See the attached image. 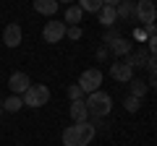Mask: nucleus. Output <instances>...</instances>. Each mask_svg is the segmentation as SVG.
Returning a JSON list of instances; mask_svg holds the SVG:
<instances>
[{
    "instance_id": "20",
    "label": "nucleus",
    "mask_w": 157,
    "mask_h": 146,
    "mask_svg": "<svg viewBox=\"0 0 157 146\" xmlns=\"http://www.w3.org/2000/svg\"><path fill=\"white\" fill-rule=\"evenodd\" d=\"M118 37H121V29H118V26H110V29H107L105 34H102V45L107 47V45H110V42H115Z\"/></svg>"
},
{
    "instance_id": "9",
    "label": "nucleus",
    "mask_w": 157,
    "mask_h": 146,
    "mask_svg": "<svg viewBox=\"0 0 157 146\" xmlns=\"http://www.w3.org/2000/svg\"><path fill=\"white\" fill-rule=\"evenodd\" d=\"M107 50H110V55H115V60H121V57H128L134 47H131V39L118 37L115 42H110V45H107Z\"/></svg>"
},
{
    "instance_id": "24",
    "label": "nucleus",
    "mask_w": 157,
    "mask_h": 146,
    "mask_svg": "<svg viewBox=\"0 0 157 146\" xmlns=\"http://www.w3.org/2000/svg\"><path fill=\"white\" fill-rule=\"evenodd\" d=\"M147 50H149V55H157V34L147 39Z\"/></svg>"
},
{
    "instance_id": "27",
    "label": "nucleus",
    "mask_w": 157,
    "mask_h": 146,
    "mask_svg": "<svg viewBox=\"0 0 157 146\" xmlns=\"http://www.w3.org/2000/svg\"><path fill=\"white\" fill-rule=\"evenodd\" d=\"M134 39H139V42H147V39H149V37H147V31H144V29H136V31H134Z\"/></svg>"
},
{
    "instance_id": "15",
    "label": "nucleus",
    "mask_w": 157,
    "mask_h": 146,
    "mask_svg": "<svg viewBox=\"0 0 157 146\" xmlns=\"http://www.w3.org/2000/svg\"><path fill=\"white\" fill-rule=\"evenodd\" d=\"M97 16H100V24L105 29H110V26H115V24H118V11H115V8H110V5H102V11L97 13Z\"/></svg>"
},
{
    "instance_id": "26",
    "label": "nucleus",
    "mask_w": 157,
    "mask_h": 146,
    "mask_svg": "<svg viewBox=\"0 0 157 146\" xmlns=\"http://www.w3.org/2000/svg\"><path fill=\"white\" fill-rule=\"evenodd\" d=\"M107 57H110V50H107V47L102 45L100 50H97V60H107Z\"/></svg>"
},
{
    "instance_id": "17",
    "label": "nucleus",
    "mask_w": 157,
    "mask_h": 146,
    "mask_svg": "<svg viewBox=\"0 0 157 146\" xmlns=\"http://www.w3.org/2000/svg\"><path fill=\"white\" fill-rule=\"evenodd\" d=\"M128 84H131V97H136V99H144L147 91H149V86H147L144 78H136V76H134Z\"/></svg>"
},
{
    "instance_id": "28",
    "label": "nucleus",
    "mask_w": 157,
    "mask_h": 146,
    "mask_svg": "<svg viewBox=\"0 0 157 146\" xmlns=\"http://www.w3.org/2000/svg\"><path fill=\"white\" fill-rule=\"evenodd\" d=\"M123 0H102V5H110V8H118Z\"/></svg>"
},
{
    "instance_id": "31",
    "label": "nucleus",
    "mask_w": 157,
    "mask_h": 146,
    "mask_svg": "<svg viewBox=\"0 0 157 146\" xmlns=\"http://www.w3.org/2000/svg\"><path fill=\"white\" fill-rule=\"evenodd\" d=\"M0 112H3V102H0Z\"/></svg>"
},
{
    "instance_id": "11",
    "label": "nucleus",
    "mask_w": 157,
    "mask_h": 146,
    "mask_svg": "<svg viewBox=\"0 0 157 146\" xmlns=\"http://www.w3.org/2000/svg\"><path fill=\"white\" fill-rule=\"evenodd\" d=\"M149 57H152V55H149V50H147V47H139V50H131V55L126 57V60H128V65L136 71V68H147Z\"/></svg>"
},
{
    "instance_id": "6",
    "label": "nucleus",
    "mask_w": 157,
    "mask_h": 146,
    "mask_svg": "<svg viewBox=\"0 0 157 146\" xmlns=\"http://www.w3.org/2000/svg\"><path fill=\"white\" fill-rule=\"evenodd\" d=\"M110 76L118 81V84H128V81L134 78V68L128 65V60H126V57H121V60L110 63Z\"/></svg>"
},
{
    "instance_id": "5",
    "label": "nucleus",
    "mask_w": 157,
    "mask_h": 146,
    "mask_svg": "<svg viewBox=\"0 0 157 146\" xmlns=\"http://www.w3.org/2000/svg\"><path fill=\"white\" fill-rule=\"evenodd\" d=\"M66 21H47L45 29H42V39L47 45H58V42L66 39Z\"/></svg>"
},
{
    "instance_id": "4",
    "label": "nucleus",
    "mask_w": 157,
    "mask_h": 146,
    "mask_svg": "<svg viewBox=\"0 0 157 146\" xmlns=\"http://www.w3.org/2000/svg\"><path fill=\"white\" fill-rule=\"evenodd\" d=\"M76 84L84 89V94H92V91H97L102 86V71L100 68H86V71L78 76Z\"/></svg>"
},
{
    "instance_id": "29",
    "label": "nucleus",
    "mask_w": 157,
    "mask_h": 146,
    "mask_svg": "<svg viewBox=\"0 0 157 146\" xmlns=\"http://www.w3.org/2000/svg\"><path fill=\"white\" fill-rule=\"evenodd\" d=\"M147 86L149 89H157V76H152V81H147Z\"/></svg>"
},
{
    "instance_id": "22",
    "label": "nucleus",
    "mask_w": 157,
    "mask_h": 146,
    "mask_svg": "<svg viewBox=\"0 0 157 146\" xmlns=\"http://www.w3.org/2000/svg\"><path fill=\"white\" fill-rule=\"evenodd\" d=\"M123 107H126V112H139V107H141V99H136V97H126L123 99Z\"/></svg>"
},
{
    "instance_id": "2",
    "label": "nucleus",
    "mask_w": 157,
    "mask_h": 146,
    "mask_svg": "<svg viewBox=\"0 0 157 146\" xmlns=\"http://www.w3.org/2000/svg\"><path fill=\"white\" fill-rule=\"evenodd\" d=\"M84 104H86V110H89V118H105L113 110V97L107 94V91L97 89L84 99Z\"/></svg>"
},
{
    "instance_id": "13",
    "label": "nucleus",
    "mask_w": 157,
    "mask_h": 146,
    "mask_svg": "<svg viewBox=\"0 0 157 146\" xmlns=\"http://www.w3.org/2000/svg\"><path fill=\"white\" fill-rule=\"evenodd\" d=\"M115 11H118V21H131V18H136V3L134 0H123Z\"/></svg>"
},
{
    "instance_id": "19",
    "label": "nucleus",
    "mask_w": 157,
    "mask_h": 146,
    "mask_svg": "<svg viewBox=\"0 0 157 146\" xmlns=\"http://www.w3.org/2000/svg\"><path fill=\"white\" fill-rule=\"evenodd\" d=\"M76 5L84 13H100L102 11V0H76Z\"/></svg>"
},
{
    "instance_id": "16",
    "label": "nucleus",
    "mask_w": 157,
    "mask_h": 146,
    "mask_svg": "<svg viewBox=\"0 0 157 146\" xmlns=\"http://www.w3.org/2000/svg\"><path fill=\"white\" fill-rule=\"evenodd\" d=\"M81 18H84V11H81L76 3H73V5H66V18H63V21H68L66 26H78Z\"/></svg>"
},
{
    "instance_id": "8",
    "label": "nucleus",
    "mask_w": 157,
    "mask_h": 146,
    "mask_svg": "<svg viewBox=\"0 0 157 146\" xmlns=\"http://www.w3.org/2000/svg\"><path fill=\"white\" fill-rule=\"evenodd\" d=\"M29 86H32V81H29V76L24 71H16V73H11V78H8V89L13 91V94H18L21 97L24 91L29 89Z\"/></svg>"
},
{
    "instance_id": "25",
    "label": "nucleus",
    "mask_w": 157,
    "mask_h": 146,
    "mask_svg": "<svg viewBox=\"0 0 157 146\" xmlns=\"http://www.w3.org/2000/svg\"><path fill=\"white\" fill-rule=\"evenodd\" d=\"M147 71H149L152 76H157V55L149 57V63H147Z\"/></svg>"
},
{
    "instance_id": "30",
    "label": "nucleus",
    "mask_w": 157,
    "mask_h": 146,
    "mask_svg": "<svg viewBox=\"0 0 157 146\" xmlns=\"http://www.w3.org/2000/svg\"><path fill=\"white\" fill-rule=\"evenodd\" d=\"M60 3H66V5H73L76 0H58V5H60Z\"/></svg>"
},
{
    "instance_id": "12",
    "label": "nucleus",
    "mask_w": 157,
    "mask_h": 146,
    "mask_svg": "<svg viewBox=\"0 0 157 146\" xmlns=\"http://www.w3.org/2000/svg\"><path fill=\"white\" fill-rule=\"evenodd\" d=\"M68 115H71L73 123H84V120H89V110H86L84 99H81V102H71V107H68Z\"/></svg>"
},
{
    "instance_id": "14",
    "label": "nucleus",
    "mask_w": 157,
    "mask_h": 146,
    "mask_svg": "<svg viewBox=\"0 0 157 146\" xmlns=\"http://www.w3.org/2000/svg\"><path fill=\"white\" fill-rule=\"evenodd\" d=\"M32 5H34V11L42 13V16H55L58 13V0H34Z\"/></svg>"
},
{
    "instance_id": "1",
    "label": "nucleus",
    "mask_w": 157,
    "mask_h": 146,
    "mask_svg": "<svg viewBox=\"0 0 157 146\" xmlns=\"http://www.w3.org/2000/svg\"><path fill=\"white\" fill-rule=\"evenodd\" d=\"M97 136L94 125L89 123V120H84V123H73L68 125L66 130H63V146H89L92 138Z\"/></svg>"
},
{
    "instance_id": "3",
    "label": "nucleus",
    "mask_w": 157,
    "mask_h": 146,
    "mask_svg": "<svg viewBox=\"0 0 157 146\" xmlns=\"http://www.w3.org/2000/svg\"><path fill=\"white\" fill-rule=\"evenodd\" d=\"M21 99H24V104L32 107V110L45 107L47 102H50V89H47V84H32V86L21 94Z\"/></svg>"
},
{
    "instance_id": "18",
    "label": "nucleus",
    "mask_w": 157,
    "mask_h": 146,
    "mask_svg": "<svg viewBox=\"0 0 157 146\" xmlns=\"http://www.w3.org/2000/svg\"><path fill=\"white\" fill-rule=\"evenodd\" d=\"M21 107H24V99L18 94H11L6 102H3V112H18Z\"/></svg>"
},
{
    "instance_id": "10",
    "label": "nucleus",
    "mask_w": 157,
    "mask_h": 146,
    "mask_svg": "<svg viewBox=\"0 0 157 146\" xmlns=\"http://www.w3.org/2000/svg\"><path fill=\"white\" fill-rule=\"evenodd\" d=\"M3 42H6V47L16 50V47L21 45V26H18V24H8L6 31H3Z\"/></svg>"
},
{
    "instance_id": "7",
    "label": "nucleus",
    "mask_w": 157,
    "mask_h": 146,
    "mask_svg": "<svg viewBox=\"0 0 157 146\" xmlns=\"http://www.w3.org/2000/svg\"><path fill=\"white\" fill-rule=\"evenodd\" d=\"M136 21H139V24L157 21V5H155V0H136Z\"/></svg>"
},
{
    "instance_id": "21",
    "label": "nucleus",
    "mask_w": 157,
    "mask_h": 146,
    "mask_svg": "<svg viewBox=\"0 0 157 146\" xmlns=\"http://www.w3.org/2000/svg\"><path fill=\"white\" fill-rule=\"evenodd\" d=\"M68 99H71V102H81V99H84V89H81L78 84H71V86H68Z\"/></svg>"
},
{
    "instance_id": "23",
    "label": "nucleus",
    "mask_w": 157,
    "mask_h": 146,
    "mask_svg": "<svg viewBox=\"0 0 157 146\" xmlns=\"http://www.w3.org/2000/svg\"><path fill=\"white\" fill-rule=\"evenodd\" d=\"M81 34H84V31H81V26H68L66 29V37H68V39H73V42L81 39Z\"/></svg>"
}]
</instances>
